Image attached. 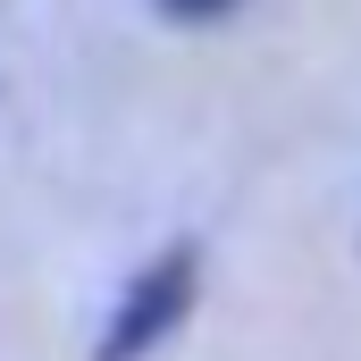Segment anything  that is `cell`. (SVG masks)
Here are the masks:
<instances>
[{"label": "cell", "mask_w": 361, "mask_h": 361, "mask_svg": "<svg viewBox=\"0 0 361 361\" xmlns=\"http://www.w3.org/2000/svg\"><path fill=\"white\" fill-rule=\"evenodd\" d=\"M185 294H193V252H169L160 269H143V277H135V294H126V311H118V328H109V345H101V353H109V361L152 353V345L177 328Z\"/></svg>", "instance_id": "1"}, {"label": "cell", "mask_w": 361, "mask_h": 361, "mask_svg": "<svg viewBox=\"0 0 361 361\" xmlns=\"http://www.w3.org/2000/svg\"><path fill=\"white\" fill-rule=\"evenodd\" d=\"M169 17H219V8H235V0H160Z\"/></svg>", "instance_id": "2"}]
</instances>
